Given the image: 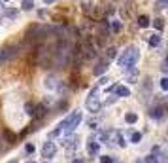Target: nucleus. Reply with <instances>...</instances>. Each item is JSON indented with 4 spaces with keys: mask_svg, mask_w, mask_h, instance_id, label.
Masks as SVG:
<instances>
[{
    "mask_svg": "<svg viewBox=\"0 0 168 163\" xmlns=\"http://www.w3.org/2000/svg\"><path fill=\"white\" fill-rule=\"evenodd\" d=\"M4 135H6V138H8V141H10V142L13 141V135H11L10 131H4Z\"/></svg>",
    "mask_w": 168,
    "mask_h": 163,
    "instance_id": "nucleus-29",
    "label": "nucleus"
},
{
    "mask_svg": "<svg viewBox=\"0 0 168 163\" xmlns=\"http://www.w3.org/2000/svg\"><path fill=\"white\" fill-rule=\"evenodd\" d=\"M79 122H81V114H79V112H74V114H70L66 120L61 122L59 129L64 131V133H72V131H74V129L79 125Z\"/></svg>",
    "mask_w": 168,
    "mask_h": 163,
    "instance_id": "nucleus-2",
    "label": "nucleus"
},
{
    "mask_svg": "<svg viewBox=\"0 0 168 163\" xmlns=\"http://www.w3.org/2000/svg\"><path fill=\"white\" fill-rule=\"evenodd\" d=\"M10 163H15V161H10Z\"/></svg>",
    "mask_w": 168,
    "mask_h": 163,
    "instance_id": "nucleus-33",
    "label": "nucleus"
},
{
    "mask_svg": "<svg viewBox=\"0 0 168 163\" xmlns=\"http://www.w3.org/2000/svg\"><path fill=\"white\" fill-rule=\"evenodd\" d=\"M4 15H6V17H15V15H17V12H15V10H6V12H4Z\"/></svg>",
    "mask_w": 168,
    "mask_h": 163,
    "instance_id": "nucleus-23",
    "label": "nucleus"
},
{
    "mask_svg": "<svg viewBox=\"0 0 168 163\" xmlns=\"http://www.w3.org/2000/svg\"><path fill=\"white\" fill-rule=\"evenodd\" d=\"M25 152L27 154H34V144H27L25 146Z\"/></svg>",
    "mask_w": 168,
    "mask_h": 163,
    "instance_id": "nucleus-26",
    "label": "nucleus"
},
{
    "mask_svg": "<svg viewBox=\"0 0 168 163\" xmlns=\"http://www.w3.org/2000/svg\"><path fill=\"white\" fill-rule=\"evenodd\" d=\"M115 53H117V50H115V48H108V50H106V61L113 59V57H115Z\"/></svg>",
    "mask_w": 168,
    "mask_h": 163,
    "instance_id": "nucleus-18",
    "label": "nucleus"
},
{
    "mask_svg": "<svg viewBox=\"0 0 168 163\" xmlns=\"http://www.w3.org/2000/svg\"><path fill=\"white\" fill-rule=\"evenodd\" d=\"M148 25H149V17H148V15H138V27L146 29Z\"/></svg>",
    "mask_w": 168,
    "mask_h": 163,
    "instance_id": "nucleus-10",
    "label": "nucleus"
},
{
    "mask_svg": "<svg viewBox=\"0 0 168 163\" xmlns=\"http://www.w3.org/2000/svg\"><path fill=\"white\" fill-rule=\"evenodd\" d=\"M125 72H127V78L130 82H136L138 80V70H136V68H129V70H125Z\"/></svg>",
    "mask_w": 168,
    "mask_h": 163,
    "instance_id": "nucleus-11",
    "label": "nucleus"
},
{
    "mask_svg": "<svg viewBox=\"0 0 168 163\" xmlns=\"http://www.w3.org/2000/svg\"><path fill=\"white\" fill-rule=\"evenodd\" d=\"M153 27H155L157 31H162V29H164V23H162V19H161V17L153 19Z\"/></svg>",
    "mask_w": 168,
    "mask_h": 163,
    "instance_id": "nucleus-16",
    "label": "nucleus"
},
{
    "mask_svg": "<svg viewBox=\"0 0 168 163\" xmlns=\"http://www.w3.org/2000/svg\"><path fill=\"white\" fill-rule=\"evenodd\" d=\"M108 82H110V78H102V80H100V85H106Z\"/></svg>",
    "mask_w": 168,
    "mask_h": 163,
    "instance_id": "nucleus-30",
    "label": "nucleus"
},
{
    "mask_svg": "<svg viewBox=\"0 0 168 163\" xmlns=\"http://www.w3.org/2000/svg\"><path fill=\"white\" fill-rule=\"evenodd\" d=\"M110 29H111L113 32H119V31H121V23H119V21H113L111 25H110Z\"/></svg>",
    "mask_w": 168,
    "mask_h": 163,
    "instance_id": "nucleus-19",
    "label": "nucleus"
},
{
    "mask_svg": "<svg viewBox=\"0 0 168 163\" xmlns=\"http://www.w3.org/2000/svg\"><path fill=\"white\" fill-rule=\"evenodd\" d=\"M25 112H27L29 116H32V112H34V104H32V103H27V104H25Z\"/></svg>",
    "mask_w": 168,
    "mask_h": 163,
    "instance_id": "nucleus-20",
    "label": "nucleus"
},
{
    "mask_svg": "<svg viewBox=\"0 0 168 163\" xmlns=\"http://www.w3.org/2000/svg\"><path fill=\"white\" fill-rule=\"evenodd\" d=\"M8 61V55H6V51L4 50H0V65H2V63H6Z\"/></svg>",
    "mask_w": 168,
    "mask_h": 163,
    "instance_id": "nucleus-21",
    "label": "nucleus"
},
{
    "mask_svg": "<svg viewBox=\"0 0 168 163\" xmlns=\"http://www.w3.org/2000/svg\"><path fill=\"white\" fill-rule=\"evenodd\" d=\"M87 108H89L91 112H98V110H100V101H98V97H97V89L91 91V95H89V99H87Z\"/></svg>",
    "mask_w": 168,
    "mask_h": 163,
    "instance_id": "nucleus-3",
    "label": "nucleus"
},
{
    "mask_svg": "<svg viewBox=\"0 0 168 163\" xmlns=\"http://www.w3.org/2000/svg\"><path fill=\"white\" fill-rule=\"evenodd\" d=\"M21 8H23V10H32V8H34V0H23Z\"/></svg>",
    "mask_w": 168,
    "mask_h": 163,
    "instance_id": "nucleus-14",
    "label": "nucleus"
},
{
    "mask_svg": "<svg viewBox=\"0 0 168 163\" xmlns=\"http://www.w3.org/2000/svg\"><path fill=\"white\" fill-rule=\"evenodd\" d=\"M138 59H140V51L134 48V46H129V48L119 55L117 63H119V66H121L123 70H129V68H134V65L138 63Z\"/></svg>",
    "mask_w": 168,
    "mask_h": 163,
    "instance_id": "nucleus-1",
    "label": "nucleus"
},
{
    "mask_svg": "<svg viewBox=\"0 0 168 163\" xmlns=\"http://www.w3.org/2000/svg\"><path fill=\"white\" fill-rule=\"evenodd\" d=\"M130 141L138 144V142L142 141V133H136V131H132V133H130Z\"/></svg>",
    "mask_w": 168,
    "mask_h": 163,
    "instance_id": "nucleus-17",
    "label": "nucleus"
},
{
    "mask_svg": "<svg viewBox=\"0 0 168 163\" xmlns=\"http://www.w3.org/2000/svg\"><path fill=\"white\" fill-rule=\"evenodd\" d=\"M159 44H161V36H159V34H153V36H149V46H151V48H157Z\"/></svg>",
    "mask_w": 168,
    "mask_h": 163,
    "instance_id": "nucleus-12",
    "label": "nucleus"
},
{
    "mask_svg": "<svg viewBox=\"0 0 168 163\" xmlns=\"http://www.w3.org/2000/svg\"><path fill=\"white\" fill-rule=\"evenodd\" d=\"M143 163H159V157H157V154H149V156H146Z\"/></svg>",
    "mask_w": 168,
    "mask_h": 163,
    "instance_id": "nucleus-15",
    "label": "nucleus"
},
{
    "mask_svg": "<svg viewBox=\"0 0 168 163\" xmlns=\"http://www.w3.org/2000/svg\"><path fill=\"white\" fill-rule=\"evenodd\" d=\"M136 120H138V116H136L134 112H129V114L125 116V122H127V123H136Z\"/></svg>",
    "mask_w": 168,
    "mask_h": 163,
    "instance_id": "nucleus-13",
    "label": "nucleus"
},
{
    "mask_svg": "<svg viewBox=\"0 0 168 163\" xmlns=\"http://www.w3.org/2000/svg\"><path fill=\"white\" fill-rule=\"evenodd\" d=\"M161 87H162L164 91L168 89V78H162V80H161Z\"/></svg>",
    "mask_w": 168,
    "mask_h": 163,
    "instance_id": "nucleus-25",
    "label": "nucleus"
},
{
    "mask_svg": "<svg viewBox=\"0 0 168 163\" xmlns=\"http://www.w3.org/2000/svg\"><path fill=\"white\" fill-rule=\"evenodd\" d=\"M45 112H47V108H45V104H34V112H32V118H43L45 116Z\"/></svg>",
    "mask_w": 168,
    "mask_h": 163,
    "instance_id": "nucleus-5",
    "label": "nucleus"
},
{
    "mask_svg": "<svg viewBox=\"0 0 168 163\" xmlns=\"http://www.w3.org/2000/svg\"><path fill=\"white\" fill-rule=\"evenodd\" d=\"M43 2H45V4H51V2H55V0H43Z\"/></svg>",
    "mask_w": 168,
    "mask_h": 163,
    "instance_id": "nucleus-32",
    "label": "nucleus"
},
{
    "mask_svg": "<svg viewBox=\"0 0 168 163\" xmlns=\"http://www.w3.org/2000/svg\"><path fill=\"white\" fill-rule=\"evenodd\" d=\"M113 91H115V97H129L130 95V89L125 85H115Z\"/></svg>",
    "mask_w": 168,
    "mask_h": 163,
    "instance_id": "nucleus-6",
    "label": "nucleus"
},
{
    "mask_svg": "<svg viewBox=\"0 0 168 163\" xmlns=\"http://www.w3.org/2000/svg\"><path fill=\"white\" fill-rule=\"evenodd\" d=\"M98 148H100V146H98V142H94L93 138H91L89 144H87V152H89L91 156H97V154H98Z\"/></svg>",
    "mask_w": 168,
    "mask_h": 163,
    "instance_id": "nucleus-9",
    "label": "nucleus"
},
{
    "mask_svg": "<svg viewBox=\"0 0 168 163\" xmlns=\"http://www.w3.org/2000/svg\"><path fill=\"white\" fill-rule=\"evenodd\" d=\"M149 116H151V118H155V120H161L162 116H164V108H162V106H155V108H151Z\"/></svg>",
    "mask_w": 168,
    "mask_h": 163,
    "instance_id": "nucleus-8",
    "label": "nucleus"
},
{
    "mask_svg": "<svg viewBox=\"0 0 168 163\" xmlns=\"http://www.w3.org/2000/svg\"><path fill=\"white\" fill-rule=\"evenodd\" d=\"M100 161H102V163H113V159H111V157H108V156L100 157Z\"/></svg>",
    "mask_w": 168,
    "mask_h": 163,
    "instance_id": "nucleus-27",
    "label": "nucleus"
},
{
    "mask_svg": "<svg viewBox=\"0 0 168 163\" xmlns=\"http://www.w3.org/2000/svg\"><path fill=\"white\" fill-rule=\"evenodd\" d=\"M30 163H32V161H30Z\"/></svg>",
    "mask_w": 168,
    "mask_h": 163,
    "instance_id": "nucleus-34",
    "label": "nucleus"
},
{
    "mask_svg": "<svg viewBox=\"0 0 168 163\" xmlns=\"http://www.w3.org/2000/svg\"><path fill=\"white\" fill-rule=\"evenodd\" d=\"M110 138V131H102L100 133V141H108Z\"/></svg>",
    "mask_w": 168,
    "mask_h": 163,
    "instance_id": "nucleus-24",
    "label": "nucleus"
},
{
    "mask_svg": "<svg viewBox=\"0 0 168 163\" xmlns=\"http://www.w3.org/2000/svg\"><path fill=\"white\" fill-rule=\"evenodd\" d=\"M55 152H57V146H55V142H51V141H47V142L43 144V148H42V156H43V157H53Z\"/></svg>",
    "mask_w": 168,
    "mask_h": 163,
    "instance_id": "nucleus-4",
    "label": "nucleus"
},
{
    "mask_svg": "<svg viewBox=\"0 0 168 163\" xmlns=\"http://www.w3.org/2000/svg\"><path fill=\"white\" fill-rule=\"evenodd\" d=\"M108 63H110V61H106V59H104V61H100V63H98L97 66H94L93 74H94V76H100V74H104V70L108 68Z\"/></svg>",
    "mask_w": 168,
    "mask_h": 163,
    "instance_id": "nucleus-7",
    "label": "nucleus"
},
{
    "mask_svg": "<svg viewBox=\"0 0 168 163\" xmlns=\"http://www.w3.org/2000/svg\"><path fill=\"white\" fill-rule=\"evenodd\" d=\"M72 163H85V161H83V159H74Z\"/></svg>",
    "mask_w": 168,
    "mask_h": 163,
    "instance_id": "nucleus-31",
    "label": "nucleus"
},
{
    "mask_svg": "<svg viewBox=\"0 0 168 163\" xmlns=\"http://www.w3.org/2000/svg\"><path fill=\"white\" fill-rule=\"evenodd\" d=\"M166 4H168V0H157V8H159V10L166 8Z\"/></svg>",
    "mask_w": 168,
    "mask_h": 163,
    "instance_id": "nucleus-22",
    "label": "nucleus"
},
{
    "mask_svg": "<svg viewBox=\"0 0 168 163\" xmlns=\"http://www.w3.org/2000/svg\"><path fill=\"white\" fill-rule=\"evenodd\" d=\"M89 4H91V2H89V0H83V12H89V8H91Z\"/></svg>",
    "mask_w": 168,
    "mask_h": 163,
    "instance_id": "nucleus-28",
    "label": "nucleus"
}]
</instances>
